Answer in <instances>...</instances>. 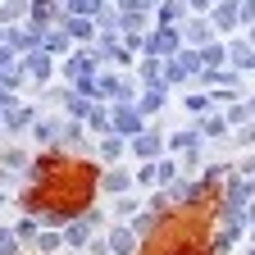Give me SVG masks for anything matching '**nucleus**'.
I'll return each mask as SVG.
<instances>
[{
    "instance_id": "nucleus-1",
    "label": "nucleus",
    "mask_w": 255,
    "mask_h": 255,
    "mask_svg": "<svg viewBox=\"0 0 255 255\" xmlns=\"http://www.w3.org/2000/svg\"><path fill=\"white\" fill-rule=\"evenodd\" d=\"M155 255H201L196 246H187V242H169L164 251H155Z\"/></svg>"
}]
</instances>
